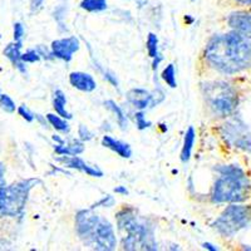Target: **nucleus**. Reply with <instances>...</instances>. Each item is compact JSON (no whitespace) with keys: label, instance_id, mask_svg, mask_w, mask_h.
<instances>
[{"label":"nucleus","instance_id":"f257e3e1","mask_svg":"<svg viewBox=\"0 0 251 251\" xmlns=\"http://www.w3.org/2000/svg\"><path fill=\"white\" fill-rule=\"evenodd\" d=\"M206 63L224 77H251V39L240 31L230 29L214 35L206 44Z\"/></svg>","mask_w":251,"mask_h":251},{"label":"nucleus","instance_id":"f03ea898","mask_svg":"<svg viewBox=\"0 0 251 251\" xmlns=\"http://www.w3.org/2000/svg\"><path fill=\"white\" fill-rule=\"evenodd\" d=\"M251 92V77H226L202 84V94L211 113L216 118H232L243 98Z\"/></svg>","mask_w":251,"mask_h":251},{"label":"nucleus","instance_id":"7ed1b4c3","mask_svg":"<svg viewBox=\"0 0 251 251\" xmlns=\"http://www.w3.org/2000/svg\"><path fill=\"white\" fill-rule=\"evenodd\" d=\"M251 226V200L226 203L212 227L223 237H234Z\"/></svg>","mask_w":251,"mask_h":251},{"label":"nucleus","instance_id":"20e7f679","mask_svg":"<svg viewBox=\"0 0 251 251\" xmlns=\"http://www.w3.org/2000/svg\"><path fill=\"white\" fill-rule=\"evenodd\" d=\"M117 226L120 231L126 232V236L133 237L141 250H157V243L154 240L153 227L149 221L136 214L133 208L125 207L116 215Z\"/></svg>","mask_w":251,"mask_h":251},{"label":"nucleus","instance_id":"39448f33","mask_svg":"<svg viewBox=\"0 0 251 251\" xmlns=\"http://www.w3.org/2000/svg\"><path fill=\"white\" fill-rule=\"evenodd\" d=\"M38 178H28L15 182L10 186L0 187V214L1 216H20L23 215L30 190L35 185H40Z\"/></svg>","mask_w":251,"mask_h":251},{"label":"nucleus","instance_id":"423d86ee","mask_svg":"<svg viewBox=\"0 0 251 251\" xmlns=\"http://www.w3.org/2000/svg\"><path fill=\"white\" fill-rule=\"evenodd\" d=\"M223 136L230 147L251 157V127L241 121L230 120L224 123Z\"/></svg>","mask_w":251,"mask_h":251},{"label":"nucleus","instance_id":"0eeeda50","mask_svg":"<svg viewBox=\"0 0 251 251\" xmlns=\"http://www.w3.org/2000/svg\"><path fill=\"white\" fill-rule=\"evenodd\" d=\"M116 245H117V240H116L113 226L107 219L100 217L94 227L89 246L96 250L111 251L116 249Z\"/></svg>","mask_w":251,"mask_h":251},{"label":"nucleus","instance_id":"6e6552de","mask_svg":"<svg viewBox=\"0 0 251 251\" xmlns=\"http://www.w3.org/2000/svg\"><path fill=\"white\" fill-rule=\"evenodd\" d=\"M165 100V93L161 88H157L154 92H149L142 88H133L127 93V100L140 111L146 108H151L160 104Z\"/></svg>","mask_w":251,"mask_h":251},{"label":"nucleus","instance_id":"1a4fd4ad","mask_svg":"<svg viewBox=\"0 0 251 251\" xmlns=\"http://www.w3.org/2000/svg\"><path fill=\"white\" fill-rule=\"evenodd\" d=\"M98 219H100V216L94 214L93 208L80 210L75 215V230H77L78 236L82 239V241L86 245L89 246V244H91L92 235H93Z\"/></svg>","mask_w":251,"mask_h":251},{"label":"nucleus","instance_id":"9d476101","mask_svg":"<svg viewBox=\"0 0 251 251\" xmlns=\"http://www.w3.org/2000/svg\"><path fill=\"white\" fill-rule=\"evenodd\" d=\"M80 48L79 39L77 37L62 38V39L54 40L50 46V50L53 57L58 58L64 62H71L73 59L75 53H77Z\"/></svg>","mask_w":251,"mask_h":251},{"label":"nucleus","instance_id":"9b49d317","mask_svg":"<svg viewBox=\"0 0 251 251\" xmlns=\"http://www.w3.org/2000/svg\"><path fill=\"white\" fill-rule=\"evenodd\" d=\"M228 28L240 31L251 39V9H235L226 18Z\"/></svg>","mask_w":251,"mask_h":251},{"label":"nucleus","instance_id":"f8f14e48","mask_svg":"<svg viewBox=\"0 0 251 251\" xmlns=\"http://www.w3.org/2000/svg\"><path fill=\"white\" fill-rule=\"evenodd\" d=\"M57 161L62 162L63 165L68 167V169L78 170L80 172H84L86 175L92 177H102L103 172L100 171L98 167H93V166H89L88 163L84 162V161L78 156H60L58 157Z\"/></svg>","mask_w":251,"mask_h":251},{"label":"nucleus","instance_id":"ddd939ff","mask_svg":"<svg viewBox=\"0 0 251 251\" xmlns=\"http://www.w3.org/2000/svg\"><path fill=\"white\" fill-rule=\"evenodd\" d=\"M53 140L57 142L54 146V151L59 156H78L84 151V146L78 140H71L68 142H64V140H62L57 134L53 136Z\"/></svg>","mask_w":251,"mask_h":251},{"label":"nucleus","instance_id":"4468645a","mask_svg":"<svg viewBox=\"0 0 251 251\" xmlns=\"http://www.w3.org/2000/svg\"><path fill=\"white\" fill-rule=\"evenodd\" d=\"M69 83L78 91L86 92V93H91L97 88V83L94 78L84 72H72L69 75Z\"/></svg>","mask_w":251,"mask_h":251},{"label":"nucleus","instance_id":"2eb2a0df","mask_svg":"<svg viewBox=\"0 0 251 251\" xmlns=\"http://www.w3.org/2000/svg\"><path fill=\"white\" fill-rule=\"evenodd\" d=\"M22 46H23V43H18V42L8 44L6 48L4 49V55L12 62L13 66H14L22 75H26L25 63L22 60Z\"/></svg>","mask_w":251,"mask_h":251},{"label":"nucleus","instance_id":"dca6fc26","mask_svg":"<svg viewBox=\"0 0 251 251\" xmlns=\"http://www.w3.org/2000/svg\"><path fill=\"white\" fill-rule=\"evenodd\" d=\"M102 145L109 149L111 151L116 152L118 156H121L122 158H131L132 156V149L128 143L122 142L120 140H116V138L111 137V136H103L102 138Z\"/></svg>","mask_w":251,"mask_h":251},{"label":"nucleus","instance_id":"f3484780","mask_svg":"<svg viewBox=\"0 0 251 251\" xmlns=\"http://www.w3.org/2000/svg\"><path fill=\"white\" fill-rule=\"evenodd\" d=\"M195 140H196V132H195L194 127H188V129L185 133L182 151H181V161H182L183 163L188 162V160L191 158Z\"/></svg>","mask_w":251,"mask_h":251},{"label":"nucleus","instance_id":"a211bd4d","mask_svg":"<svg viewBox=\"0 0 251 251\" xmlns=\"http://www.w3.org/2000/svg\"><path fill=\"white\" fill-rule=\"evenodd\" d=\"M67 98L66 94L63 93L60 89H57L53 94V108L57 112L58 116L66 118V120H72V114L67 111Z\"/></svg>","mask_w":251,"mask_h":251},{"label":"nucleus","instance_id":"6ab92c4d","mask_svg":"<svg viewBox=\"0 0 251 251\" xmlns=\"http://www.w3.org/2000/svg\"><path fill=\"white\" fill-rule=\"evenodd\" d=\"M104 106H106L112 113H114V116H116V118H117V123L118 126H120L121 129L125 131V129L128 128V120H127V116H126L123 109L118 106L117 103L114 102V100H108L104 102Z\"/></svg>","mask_w":251,"mask_h":251},{"label":"nucleus","instance_id":"aec40b11","mask_svg":"<svg viewBox=\"0 0 251 251\" xmlns=\"http://www.w3.org/2000/svg\"><path fill=\"white\" fill-rule=\"evenodd\" d=\"M79 5L86 12L100 13L106 10L108 3H107V0H82Z\"/></svg>","mask_w":251,"mask_h":251},{"label":"nucleus","instance_id":"412c9836","mask_svg":"<svg viewBox=\"0 0 251 251\" xmlns=\"http://www.w3.org/2000/svg\"><path fill=\"white\" fill-rule=\"evenodd\" d=\"M47 121L49 122V125L53 126V128L62 132V133H69V131H71V127H69L66 118L60 117V116H55V114L53 113H49L47 114Z\"/></svg>","mask_w":251,"mask_h":251},{"label":"nucleus","instance_id":"4be33fe9","mask_svg":"<svg viewBox=\"0 0 251 251\" xmlns=\"http://www.w3.org/2000/svg\"><path fill=\"white\" fill-rule=\"evenodd\" d=\"M161 78L166 82L167 86H170L171 88H176L177 82H176V71H175L174 64H169L161 73Z\"/></svg>","mask_w":251,"mask_h":251},{"label":"nucleus","instance_id":"5701e85b","mask_svg":"<svg viewBox=\"0 0 251 251\" xmlns=\"http://www.w3.org/2000/svg\"><path fill=\"white\" fill-rule=\"evenodd\" d=\"M147 51H149V55L153 59L157 55H160L158 53V38L153 33H150L149 38H147Z\"/></svg>","mask_w":251,"mask_h":251},{"label":"nucleus","instance_id":"b1692460","mask_svg":"<svg viewBox=\"0 0 251 251\" xmlns=\"http://www.w3.org/2000/svg\"><path fill=\"white\" fill-rule=\"evenodd\" d=\"M0 107L8 113H14L17 106H15L14 100L12 98L6 96V94H0Z\"/></svg>","mask_w":251,"mask_h":251},{"label":"nucleus","instance_id":"393cba45","mask_svg":"<svg viewBox=\"0 0 251 251\" xmlns=\"http://www.w3.org/2000/svg\"><path fill=\"white\" fill-rule=\"evenodd\" d=\"M93 63H94V68H97L98 71L102 73L103 77L106 78V79L108 80L109 83H111L112 86L118 87V79H117V77H116V75H114V73H112V72H109V71H107V69L103 68L100 64H98V63L96 62V60H93Z\"/></svg>","mask_w":251,"mask_h":251},{"label":"nucleus","instance_id":"a878e982","mask_svg":"<svg viewBox=\"0 0 251 251\" xmlns=\"http://www.w3.org/2000/svg\"><path fill=\"white\" fill-rule=\"evenodd\" d=\"M134 121H136V126H137V128L140 129V131H143V129L149 128V127H151V125H152L150 121L146 120L145 113H143L142 111L136 112V114H134Z\"/></svg>","mask_w":251,"mask_h":251},{"label":"nucleus","instance_id":"bb28decb","mask_svg":"<svg viewBox=\"0 0 251 251\" xmlns=\"http://www.w3.org/2000/svg\"><path fill=\"white\" fill-rule=\"evenodd\" d=\"M42 59L37 49H28L25 53H22V60L24 63H35Z\"/></svg>","mask_w":251,"mask_h":251},{"label":"nucleus","instance_id":"cd10ccee","mask_svg":"<svg viewBox=\"0 0 251 251\" xmlns=\"http://www.w3.org/2000/svg\"><path fill=\"white\" fill-rule=\"evenodd\" d=\"M228 5L232 6V10L235 9H251V0H225Z\"/></svg>","mask_w":251,"mask_h":251},{"label":"nucleus","instance_id":"c85d7f7f","mask_svg":"<svg viewBox=\"0 0 251 251\" xmlns=\"http://www.w3.org/2000/svg\"><path fill=\"white\" fill-rule=\"evenodd\" d=\"M78 136H79L80 141H83V142L91 141L92 138H93V133L89 131L88 127H86V126L83 125H80L79 128H78Z\"/></svg>","mask_w":251,"mask_h":251},{"label":"nucleus","instance_id":"c756f323","mask_svg":"<svg viewBox=\"0 0 251 251\" xmlns=\"http://www.w3.org/2000/svg\"><path fill=\"white\" fill-rule=\"evenodd\" d=\"M114 203V199L112 196H109V195H107V196H104L103 199H100L98 202L94 203L93 206H91V208H96V207H111V206H113Z\"/></svg>","mask_w":251,"mask_h":251},{"label":"nucleus","instance_id":"7c9ffc66","mask_svg":"<svg viewBox=\"0 0 251 251\" xmlns=\"http://www.w3.org/2000/svg\"><path fill=\"white\" fill-rule=\"evenodd\" d=\"M18 113H19L20 116H22V118H23V120H25L26 122H33L35 118L34 113L29 111L28 107H25V106H20L19 108H18Z\"/></svg>","mask_w":251,"mask_h":251},{"label":"nucleus","instance_id":"2f4dec72","mask_svg":"<svg viewBox=\"0 0 251 251\" xmlns=\"http://www.w3.org/2000/svg\"><path fill=\"white\" fill-rule=\"evenodd\" d=\"M24 26L22 23H14V42L23 43Z\"/></svg>","mask_w":251,"mask_h":251},{"label":"nucleus","instance_id":"473e14b6","mask_svg":"<svg viewBox=\"0 0 251 251\" xmlns=\"http://www.w3.org/2000/svg\"><path fill=\"white\" fill-rule=\"evenodd\" d=\"M35 49H37V51L39 53L40 58H44L46 60H50V59H53V58H54V57H53V54H51L50 49L46 48L44 46H39V47H37Z\"/></svg>","mask_w":251,"mask_h":251},{"label":"nucleus","instance_id":"72a5a7b5","mask_svg":"<svg viewBox=\"0 0 251 251\" xmlns=\"http://www.w3.org/2000/svg\"><path fill=\"white\" fill-rule=\"evenodd\" d=\"M44 4V0H30V10L31 13H37L42 9Z\"/></svg>","mask_w":251,"mask_h":251},{"label":"nucleus","instance_id":"f704fd0d","mask_svg":"<svg viewBox=\"0 0 251 251\" xmlns=\"http://www.w3.org/2000/svg\"><path fill=\"white\" fill-rule=\"evenodd\" d=\"M5 185V169L4 166L0 163V187Z\"/></svg>","mask_w":251,"mask_h":251},{"label":"nucleus","instance_id":"c9c22d12","mask_svg":"<svg viewBox=\"0 0 251 251\" xmlns=\"http://www.w3.org/2000/svg\"><path fill=\"white\" fill-rule=\"evenodd\" d=\"M114 194H118V195H128V190L125 187V186H117V187L113 190Z\"/></svg>","mask_w":251,"mask_h":251},{"label":"nucleus","instance_id":"e433bc0d","mask_svg":"<svg viewBox=\"0 0 251 251\" xmlns=\"http://www.w3.org/2000/svg\"><path fill=\"white\" fill-rule=\"evenodd\" d=\"M162 62V57L161 55H157L156 58H153V63H152V68H153V71H156L157 68H158V64Z\"/></svg>","mask_w":251,"mask_h":251},{"label":"nucleus","instance_id":"4c0bfd02","mask_svg":"<svg viewBox=\"0 0 251 251\" xmlns=\"http://www.w3.org/2000/svg\"><path fill=\"white\" fill-rule=\"evenodd\" d=\"M202 248H203V249H206V250H211V251H216V250H219V248H216V246L212 245V244H210V243H205V244H202Z\"/></svg>","mask_w":251,"mask_h":251},{"label":"nucleus","instance_id":"58836bf2","mask_svg":"<svg viewBox=\"0 0 251 251\" xmlns=\"http://www.w3.org/2000/svg\"><path fill=\"white\" fill-rule=\"evenodd\" d=\"M192 1H194V0H192Z\"/></svg>","mask_w":251,"mask_h":251},{"label":"nucleus","instance_id":"ea45409f","mask_svg":"<svg viewBox=\"0 0 251 251\" xmlns=\"http://www.w3.org/2000/svg\"><path fill=\"white\" fill-rule=\"evenodd\" d=\"M0 94H1V93H0Z\"/></svg>","mask_w":251,"mask_h":251}]
</instances>
